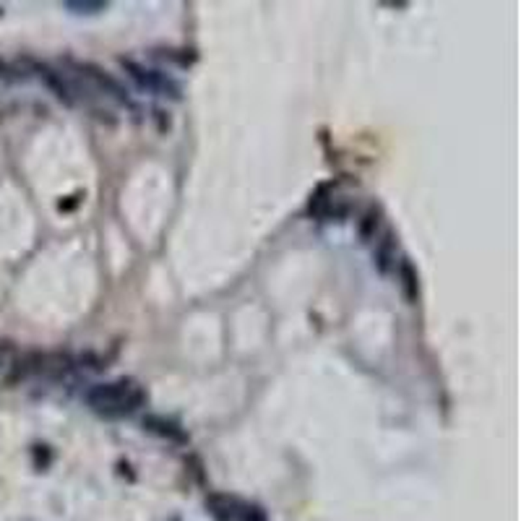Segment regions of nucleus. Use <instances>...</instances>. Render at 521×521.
Segmentation results:
<instances>
[{
  "mask_svg": "<svg viewBox=\"0 0 521 521\" xmlns=\"http://www.w3.org/2000/svg\"><path fill=\"white\" fill-rule=\"evenodd\" d=\"M86 402L94 412L105 414V417H123V414L136 412L138 407L146 404V391L133 378H120L112 384L94 386L86 393Z\"/></svg>",
  "mask_w": 521,
  "mask_h": 521,
  "instance_id": "1",
  "label": "nucleus"
},
{
  "mask_svg": "<svg viewBox=\"0 0 521 521\" xmlns=\"http://www.w3.org/2000/svg\"><path fill=\"white\" fill-rule=\"evenodd\" d=\"M120 66L128 70L130 79L136 81L141 89H149V91H167L169 97H177V86L172 84L169 79H165L162 73H157V70H149L144 68V66H138V63H133V60H120Z\"/></svg>",
  "mask_w": 521,
  "mask_h": 521,
  "instance_id": "2",
  "label": "nucleus"
},
{
  "mask_svg": "<svg viewBox=\"0 0 521 521\" xmlns=\"http://www.w3.org/2000/svg\"><path fill=\"white\" fill-rule=\"evenodd\" d=\"M79 73L81 76H86L99 91H105V94L112 97L115 102H120V105H130V97H128V91H126V86H123L120 81L112 79L110 73H105L102 68L91 66V63H84V66H79Z\"/></svg>",
  "mask_w": 521,
  "mask_h": 521,
  "instance_id": "3",
  "label": "nucleus"
},
{
  "mask_svg": "<svg viewBox=\"0 0 521 521\" xmlns=\"http://www.w3.org/2000/svg\"><path fill=\"white\" fill-rule=\"evenodd\" d=\"M34 70H37L42 84L55 94V99H60L63 105H76V86L63 73H58V70L45 66V63H34Z\"/></svg>",
  "mask_w": 521,
  "mask_h": 521,
  "instance_id": "4",
  "label": "nucleus"
},
{
  "mask_svg": "<svg viewBox=\"0 0 521 521\" xmlns=\"http://www.w3.org/2000/svg\"><path fill=\"white\" fill-rule=\"evenodd\" d=\"M70 368H73V360H70V354H66V352L40 354V370H37V378L58 381V378H63V375L70 373Z\"/></svg>",
  "mask_w": 521,
  "mask_h": 521,
  "instance_id": "5",
  "label": "nucleus"
},
{
  "mask_svg": "<svg viewBox=\"0 0 521 521\" xmlns=\"http://www.w3.org/2000/svg\"><path fill=\"white\" fill-rule=\"evenodd\" d=\"M144 428H146L149 433L162 435V438H167L172 443H188V435L183 433V428L177 423H172V420L159 417V414H146L144 417Z\"/></svg>",
  "mask_w": 521,
  "mask_h": 521,
  "instance_id": "6",
  "label": "nucleus"
},
{
  "mask_svg": "<svg viewBox=\"0 0 521 521\" xmlns=\"http://www.w3.org/2000/svg\"><path fill=\"white\" fill-rule=\"evenodd\" d=\"M206 508L217 521H235L237 511H240V503L235 498H229V495H209Z\"/></svg>",
  "mask_w": 521,
  "mask_h": 521,
  "instance_id": "7",
  "label": "nucleus"
},
{
  "mask_svg": "<svg viewBox=\"0 0 521 521\" xmlns=\"http://www.w3.org/2000/svg\"><path fill=\"white\" fill-rule=\"evenodd\" d=\"M393 264H396V237L386 232V237L375 248V266H378V271L386 274V271H391Z\"/></svg>",
  "mask_w": 521,
  "mask_h": 521,
  "instance_id": "8",
  "label": "nucleus"
},
{
  "mask_svg": "<svg viewBox=\"0 0 521 521\" xmlns=\"http://www.w3.org/2000/svg\"><path fill=\"white\" fill-rule=\"evenodd\" d=\"M399 271H402V285H404V295H407V300H417V295H420V289H417V274H414V269L409 261H402V266H399Z\"/></svg>",
  "mask_w": 521,
  "mask_h": 521,
  "instance_id": "9",
  "label": "nucleus"
},
{
  "mask_svg": "<svg viewBox=\"0 0 521 521\" xmlns=\"http://www.w3.org/2000/svg\"><path fill=\"white\" fill-rule=\"evenodd\" d=\"M63 6L73 13H79V16H91V13L107 8V3H102V0H66Z\"/></svg>",
  "mask_w": 521,
  "mask_h": 521,
  "instance_id": "10",
  "label": "nucleus"
},
{
  "mask_svg": "<svg viewBox=\"0 0 521 521\" xmlns=\"http://www.w3.org/2000/svg\"><path fill=\"white\" fill-rule=\"evenodd\" d=\"M378 225H381V211H378V209H368L363 222H360V237H363V240H373Z\"/></svg>",
  "mask_w": 521,
  "mask_h": 521,
  "instance_id": "11",
  "label": "nucleus"
},
{
  "mask_svg": "<svg viewBox=\"0 0 521 521\" xmlns=\"http://www.w3.org/2000/svg\"><path fill=\"white\" fill-rule=\"evenodd\" d=\"M237 519H240V521H266V513L261 511L258 506H240Z\"/></svg>",
  "mask_w": 521,
  "mask_h": 521,
  "instance_id": "12",
  "label": "nucleus"
},
{
  "mask_svg": "<svg viewBox=\"0 0 521 521\" xmlns=\"http://www.w3.org/2000/svg\"><path fill=\"white\" fill-rule=\"evenodd\" d=\"M13 363V347L10 342H0V368Z\"/></svg>",
  "mask_w": 521,
  "mask_h": 521,
  "instance_id": "13",
  "label": "nucleus"
},
{
  "mask_svg": "<svg viewBox=\"0 0 521 521\" xmlns=\"http://www.w3.org/2000/svg\"><path fill=\"white\" fill-rule=\"evenodd\" d=\"M13 73H16V70L10 68L6 60H0V79H3V81H16V76H13Z\"/></svg>",
  "mask_w": 521,
  "mask_h": 521,
  "instance_id": "14",
  "label": "nucleus"
},
{
  "mask_svg": "<svg viewBox=\"0 0 521 521\" xmlns=\"http://www.w3.org/2000/svg\"><path fill=\"white\" fill-rule=\"evenodd\" d=\"M0 13H3V8H0Z\"/></svg>",
  "mask_w": 521,
  "mask_h": 521,
  "instance_id": "15",
  "label": "nucleus"
}]
</instances>
